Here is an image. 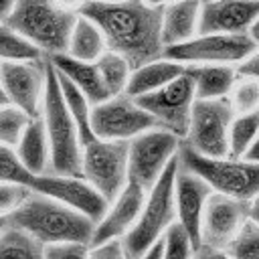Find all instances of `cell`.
Returning a JSON list of instances; mask_svg holds the SVG:
<instances>
[{"label": "cell", "mask_w": 259, "mask_h": 259, "mask_svg": "<svg viewBox=\"0 0 259 259\" xmlns=\"http://www.w3.org/2000/svg\"><path fill=\"white\" fill-rule=\"evenodd\" d=\"M182 73H184V65H180L176 61H170L166 57L154 59L146 65H140V67L132 69L127 85H125V95L140 97V95L158 91L160 87L174 81Z\"/></svg>", "instance_id": "22"}, {"label": "cell", "mask_w": 259, "mask_h": 259, "mask_svg": "<svg viewBox=\"0 0 259 259\" xmlns=\"http://www.w3.org/2000/svg\"><path fill=\"white\" fill-rule=\"evenodd\" d=\"M259 134V109L253 113L235 115L229 127V156L243 158L247 148Z\"/></svg>", "instance_id": "29"}, {"label": "cell", "mask_w": 259, "mask_h": 259, "mask_svg": "<svg viewBox=\"0 0 259 259\" xmlns=\"http://www.w3.org/2000/svg\"><path fill=\"white\" fill-rule=\"evenodd\" d=\"M162 249H164V239L156 241L146 253H142L138 259H162Z\"/></svg>", "instance_id": "40"}, {"label": "cell", "mask_w": 259, "mask_h": 259, "mask_svg": "<svg viewBox=\"0 0 259 259\" xmlns=\"http://www.w3.org/2000/svg\"><path fill=\"white\" fill-rule=\"evenodd\" d=\"M89 243H57L45 247V259H89Z\"/></svg>", "instance_id": "35"}, {"label": "cell", "mask_w": 259, "mask_h": 259, "mask_svg": "<svg viewBox=\"0 0 259 259\" xmlns=\"http://www.w3.org/2000/svg\"><path fill=\"white\" fill-rule=\"evenodd\" d=\"M28 196H30V190L26 186L0 180V217H10Z\"/></svg>", "instance_id": "34"}, {"label": "cell", "mask_w": 259, "mask_h": 259, "mask_svg": "<svg viewBox=\"0 0 259 259\" xmlns=\"http://www.w3.org/2000/svg\"><path fill=\"white\" fill-rule=\"evenodd\" d=\"M8 225H10V221H8V217H0V233H2V231H4V229H6Z\"/></svg>", "instance_id": "47"}, {"label": "cell", "mask_w": 259, "mask_h": 259, "mask_svg": "<svg viewBox=\"0 0 259 259\" xmlns=\"http://www.w3.org/2000/svg\"><path fill=\"white\" fill-rule=\"evenodd\" d=\"M40 119L47 132L49 150H51V172L59 176H77L81 178L83 146L77 132V125L63 101L55 67L47 65V87L40 107Z\"/></svg>", "instance_id": "3"}, {"label": "cell", "mask_w": 259, "mask_h": 259, "mask_svg": "<svg viewBox=\"0 0 259 259\" xmlns=\"http://www.w3.org/2000/svg\"><path fill=\"white\" fill-rule=\"evenodd\" d=\"M14 152H16V158L20 160V164L30 174L51 172V150H49V140H47V132H45L40 115L32 117L28 121Z\"/></svg>", "instance_id": "23"}, {"label": "cell", "mask_w": 259, "mask_h": 259, "mask_svg": "<svg viewBox=\"0 0 259 259\" xmlns=\"http://www.w3.org/2000/svg\"><path fill=\"white\" fill-rule=\"evenodd\" d=\"M178 164L196 176H200L212 192L227 194L241 200H251L259 194V164L247 162L243 158H208L200 156L186 146L178 148Z\"/></svg>", "instance_id": "6"}, {"label": "cell", "mask_w": 259, "mask_h": 259, "mask_svg": "<svg viewBox=\"0 0 259 259\" xmlns=\"http://www.w3.org/2000/svg\"><path fill=\"white\" fill-rule=\"evenodd\" d=\"M63 8H67V10H73V12H79V8L87 2V0H57Z\"/></svg>", "instance_id": "44"}, {"label": "cell", "mask_w": 259, "mask_h": 259, "mask_svg": "<svg viewBox=\"0 0 259 259\" xmlns=\"http://www.w3.org/2000/svg\"><path fill=\"white\" fill-rule=\"evenodd\" d=\"M18 184L26 186L30 192L45 194L49 198H55L59 202H65L77 208L79 212L89 217L93 223H97L107 208L105 198L93 186H89L83 178H77V176H59L53 172L30 174L28 170H24L22 176L18 178Z\"/></svg>", "instance_id": "12"}, {"label": "cell", "mask_w": 259, "mask_h": 259, "mask_svg": "<svg viewBox=\"0 0 259 259\" xmlns=\"http://www.w3.org/2000/svg\"><path fill=\"white\" fill-rule=\"evenodd\" d=\"M0 67H2V63H0ZM2 103H6V97H4V91H2V77H0V105Z\"/></svg>", "instance_id": "48"}, {"label": "cell", "mask_w": 259, "mask_h": 259, "mask_svg": "<svg viewBox=\"0 0 259 259\" xmlns=\"http://www.w3.org/2000/svg\"><path fill=\"white\" fill-rule=\"evenodd\" d=\"M237 75L245 79H257L259 81V49H255L245 61L237 65Z\"/></svg>", "instance_id": "38"}, {"label": "cell", "mask_w": 259, "mask_h": 259, "mask_svg": "<svg viewBox=\"0 0 259 259\" xmlns=\"http://www.w3.org/2000/svg\"><path fill=\"white\" fill-rule=\"evenodd\" d=\"M136 103L152 115L156 127H162L180 140H184L190 123V111L196 101L192 81L182 73L174 81L166 83L158 91L134 97Z\"/></svg>", "instance_id": "11"}, {"label": "cell", "mask_w": 259, "mask_h": 259, "mask_svg": "<svg viewBox=\"0 0 259 259\" xmlns=\"http://www.w3.org/2000/svg\"><path fill=\"white\" fill-rule=\"evenodd\" d=\"M182 140L162 127H152L130 140L127 182H136L146 192L156 184L168 164L176 158Z\"/></svg>", "instance_id": "9"}, {"label": "cell", "mask_w": 259, "mask_h": 259, "mask_svg": "<svg viewBox=\"0 0 259 259\" xmlns=\"http://www.w3.org/2000/svg\"><path fill=\"white\" fill-rule=\"evenodd\" d=\"M47 65L49 59L2 63L0 77L6 103L16 105L30 117H38L47 87Z\"/></svg>", "instance_id": "14"}, {"label": "cell", "mask_w": 259, "mask_h": 259, "mask_svg": "<svg viewBox=\"0 0 259 259\" xmlns=\"http://www.w3.org/2000/svg\"><path fill=\"white\" fill-rule=\"evenodd\" d=\"M89 259H127L121 239H111L89 247Z\"/></svg>", "instance_id": "37"}, {"label": "cell", "mask_w": 259, "mask_h": 259, "mask_svg": "<svg viewBox=\"0 0 259 259\" xmlns=\"http://www.w3.org/2000/svg\"><path fill=\"white\" fill-rule=\"evenodd\" d=\"M162 12L164 6H150L144 0H87L77 14L91 18L103 32L107 51L121 55L136 69L164 53Z\"/></svg>", "instance_id": "1"}, {"label": "cell", "mask_w": 259, "mask_h": 259, "mask_svg": "<svg viewBox=\"0 0 259 259\" xmlns=\"http://www.w3.org/2000/svg\"><path fill=\"white\" fill-rule=\"evenodd\" d=\"M257 45L249 34H196L194 38L164 47L162 57L180 65H239Z\"/></svg>", "instance_id": "10"}, {"label": "cell", "mask_w": 259, "mask_h": 259, "mask_svg": "<svg viewBox=\"0 0 259 259\" xmlns=\"http://www.w3.org/2000/svg\"><path fill=\"white\" fill-rule=\"evenodd\" d=\"M190 259H235L227 249H219V247H210L200 243L198 247L192 249V257Z\"/></svg>", "instance_id": "39"}, {"label": "cell", "mask_w": 259, "mask_h": 259, "mask_svg": "<svg viewBox=\"0 0 259 259\" xmlns=\"http://www.w3.org/2000/svg\"><path fill=\"white\" fill-rule=\"evenodd\" d=\"M233 117L235 111L229 97L196 99L182 146L208 158L229 156V127Z\"/></svg>", "instance_id": "7"}, {"label": "cell", "mask_w": 259, "mask_h": 259, "mask_svg": "<svg viewBox=\"0 0 259 259\" xmlns=\"http://www.w3.org/2000/svg\"><path fill=\"white\" fill-rule=\"evenodd\" d=\"M178 168V158H174L156 184L146 192L140 217L130 233L121 239L123 251L127 259H138L146 253L156 241L164 237L168 227L176 223V206H174V176Z\"/></svg>", "instance_id": "5"}, {"label": "cell", "mask_w": 259, "mask_h": 259, "mask_svg": "<svg viewBox=\"0 0 259 259\" xmlns=\"http://www.w3.org/2000/svg\"><path fill=\"white\" fill-rule=\"evenodd\" d=\"M249 36H251V38H253V42L259 47V18H257V20L253 22V26L249 28Z\"/></svg>", "instance_id": "45"}, {"label": "cell", "mask_w": 259, "mask_h": 259, "mask_svg": "<svg viewBox=\"0 0 259 259\" xmlns=\"http://www.w3.org/2000/svg\"><path fill=\"white\" fill-rule=\"evenodd\" d=\"M227 251L235 259H259V227L247 221L239 235L229 243Z\"/></svg>", "instance_id": "33"}, {"label": "cell", "mask_w": 259, "mask_h": 259, "mask_svg": "<svg viewBox=\"0 0 259 259\" xmlns=\"http://www.w3.org/2000/svg\"><path fill=\"white\" fill-rule=\"evenodd\" d=\"M105 51H107V45L99 26L91 18L79 14L69 36L67 55L85 63H95Z\"/></svg>", "instance_id": "24"}, {"label": "cell", "mask_w": 259, "mask_h": 259, "mask_svg": "<svg viewBox=\"0 0 259 259\" xmlns=\"http://www.w3.org/2000/svg\"><path fill=\"white\" fill-rule=\"evenodd\" d=\"M243 160H247V162H257V164H259V134H257V138L253 140V144L247 148V152L243 154Z\"/></svg>", "instance_id": "41"}, {"label": "cell", "mask_w": 259, "mask_h": 259, "mask_svg": "<svg viewBox=\"0 0 259 259\" xmlns=\"http://www.w3.org/2000/svg\"><path fill=\"white\" fill-rule=\"evenodd\" d=\"M99 2H119V0H99Z\"/></svg>", "instance_id": "49"}, {"label": "cell", "mask_w": 259, "mask_h": 259, "mask_svg": "<svg viewBox=\"0 0 259 259\" xmlns=\"http://www.w3.org/2000/svg\"><path fill=\"white\" fill-rule=\"evenodd\" d=\"M127 152L130 142L99 140L83 146L81 178L93 186L109 204L127 184Z\"/></svg>", "instance_id": "8"}, {"label": "cell", "mask_w": 259, "mask_h": 259, "mask_svg": "<svg viewBox=\"0 0 259 259\" xmlns=\"http://www.w3.org/2000/svg\"><path fill=\"white\" fill-rule=\"evenodd\" d=\"M184 75L192 81L196 99L227 97L237 83V69L233 65H186Z\"/></svg>", "instance_id": "21"}, {"label": "cell", "mask_w": 259, "mask_h": 259, "mask_svg": "<svg viewBox=\"0 0 259 259\" xmlns=\"http://www.w3.org/2000/svg\"><path fill=\"white\" fill-rule=\"evenodd\" d=\"M259 0H200L198 34H249Z\"/></svg>", "instance_id": "16"}, {"label": "cell", "mask_w": 259, "mask_h": 259, "mask_svg": "<svg viewBox=\"0 0 259 259\" xmlns=\"http://www.w3.org/2000/svg\"><path fill=\"white\" fill-rule=\"evenodd\" d=\"M47 59L28 38L16 32L10 24H0V63H20Z\"/></svg>", "instance_id": "27"}, {"label": "cell", "mask_w": 259, "mask_h": 259, "mask_svg": "<svg viewBox=\"0 0 259 259\" xmlns=\"http://www.w3.org/2000/svg\"><path fill=\"white\" fill-rule=\"evenodd\" d=\"M144 2L150 4V6H168V4L178 2V0H144Z\"/></svg>", "instance_id": "46"}, {"label": "cell", "mask_w": 259, "mask_h": 259, "mask_svg": "<svg viewBox=\"0 0 259 259\" xmlns=\"http://www.w3.org/2000/svg\"><path fill=\"white\" fill-rule=\"evenodd\" d=\"M247 221H249V200L212 192L202 212L200 243L227 249Z\"/></svg>", "instance_id": "15"}, {"label": "cell", "mask_w": 259, "mask_h": 259, "mask_svg": "<svg viewBox=\"0 0 259 259\" xmlns=\"http://www.w3.org/2000/svg\"><path fill=\"white\" fill-rule=\"evenodd\" d=\"M200 0H178L164 6L162 12V42L164 47L180 45L198 34Z\"/></svg>", "instance_id": "20"}, {"label": "cell", "mask_w": 259, "mask_h": 259, "mask_svg": "<svg viewBox=\"0 0 259 259\" xmlns=\"http://www.w3.org/2000/svg\"><path fill=\"white\" fill-rule=\"evenodd\" d=\"M8 221L45 247L57 243L91 245L95 231V223L77 208L36 192H30V196L8 217Z\"/></svg>", "instance_id": "2"}, {"label": "cell", "mask_w": 259, "mask_h": 259, "mask_svg": "<svg viewBox=\"0 0 259 259\" xmlns=\"http://www.w3.org/2000/svg\"><path fill=\"white\" fill-rule=\"evenodd\" d=\"M14 4H16V0H0V24L8 20V16L12 14Z\"/></svg>", "instance_id": "43"}, {"label": "cell", "mask_w": 259, "mask_h": 259, "mask_svg": "<svg viewBox=\"0 0 259 259\" xmlns=\"http://www.w3.org/2000/svg\"><path fill=\"white\" fill-rule=\"evenodd\" d=\"M235 115L253 113L259 109V81L257 79H241L233 87V97H229Z\"/></svg>", "instance_id": "32"}, {"label": "cell", "mask_w": 259, "mask_h": 259, "mask_svg": "<svg viewBox=\"0 0 259 259\" xmlns=\"http://www.w3.org/2000/svg\"><path fill=\"white\" fill-rule=\"evenodd\" d=\"M0 259H45V245L26 231L8 225L0 233Z\"/></svg>", "instance_id": "26"}, {"label": "cell", "mask_w": 259, "mask_h": 259, "mask_svg": "<svg viewBox=\"0 0 259 259\" xmlns=\"http://www.w3.org/2000/svg\"><path fill=\"white\" fill-rule=\"evenodd\" d=\"M95 67L99 71V77H101L109 97L125 93V85H127L130 73H132V67L127 65V61L121 55H117L113 51H105L95 61Z\"/></svg>", "instance_id": "28"}, {"label": "cell", "mask_w": 259, "mask_h": 259, "mask_svg": "<svg viewBox=\"0 0 259 259\" xmlns=\"http://www.w3.org/2000/svg\"><path fill=\"white\" fill-rule=\"evenodd\" d=\"M49 61L61 75H65L77 89H81V93L89 99L91 105H97V103H103L105 99H109V93L99 77L95 63H85V61L73 59L67 53L49 57Z\"/></svg>", "instance_id": "19"}, {"label": "cell", "mask_w": 259, "mask_h": 259, "mask_svg": "<svg viewBox=\"0 0 259 259\" xmlns=\"http://www.w3.org/2000/svg\"><path fill=\"white\" fill-rule=\"evenodd\" d=\"M144 198H146V190L136 182H127L123 190L107 204L103 217L95 223L91 245L105 243L111 239H123L130 233V229L136 225Z\"/></svg>", "instance_id": "18"}, {"label": "cell", "mask_w": 259, "mask_h": 259, "mask_svg": "<svg viewBox=\"0 0 259 259\" xmlns=\"http://www.w3.org/2000/svg\"><path fill=\"white\" fill-rule=\"evenodd\" d=\"M156 127L150 113H146L134 97L121 93L105 99L103 103L93 105L91 111V130L99 140H123L140 136L146 130Z\"/></svg>", "instance_id": "13"}, {"label": "cell", "mask_w": 259, "mask_h": 259, "mask_svg": "<svg viewBox=\"0 0 259 259\" xmlns=\"http://www.w3.org/2000/svg\"><path fill=\"white\" fill-rule=\"evenodd\" d=\"M212 188L194 172L182 168L178 164L174 176V206H176V223L184 227L194 247L200 245V223Z\"/></svg>", "instance_id": "17"}, {"label": "cell", "mask_w": 259, "mask_h": 259, "mask_svg": "<svg viewBox=\"0 0 259 259\" xmlns=\"http://www.w3.org/2000/svg\"><path fill=\"white\" fill-rule=\"evenodd\" d=\"M162 239H164L162 259H190L192 257L194 245H192V241H190V237L182 225L172 223Z\"/></svg>", "instance_id": "31"}, {"label": "cell", "mask_w": 259, "mask_h": 259, "mask_svg": "<svg viewBox=\"0 0 259 259\" xmlns=\"http://www.w3.org/2000/svg\"><path fill=\"white\" fill-rule=\"evenodd\" d=\"M249 221L259 227V194H255L249 200Z\"/></svg>", "instance_id": "42"}, {"label": "cell", "mask_w": 259, "mask_h": 259, "mask_svg": "<svg viewBox=\"0 0 259 259\" xmlns=\"http://www.w3.org/2000/svg\"><path fill=\"white\" fill-rule=\"evenodd\" d=\"M30 119L32 117L22 109H18L16 105L2 103L0 105V146L14 150Z\"/></svg>", "instance_id": "30"}, {"label": "cell", "mask_w": 259, "mask_h": 259, "mask_svg": "<svg viewBox=\"0 0 259 259\" xmlns=\"http://www.w3.org/2000/svg\"><path fill=\"white\" fill-rule=\"evenodd\" d=\"M22 170H24V166L16 158V152L12 148L0 146V180L16 182L18 176L22 174Z\"/></svg>", "instance_id": "36"}, {"label": "cell", "mask_w": 259, "mask_h": 259, "mask_svg": "<svg viewBox=\"0 0 259 259\" xmlns=\"http://www.w3.org/2000/svg\"><path fill=\"white\" fill-rule=\"evenodd\" d=\"M77 12L63 8L57 0H16L6 24L28 38L47 59L67 53Z\"/></svg>", "instance_id": "4"}, {"label": "cell", "mask_w": 259, "mask_h": 259, "mask_svg": "<svg viewBox=\"0 0 259 259\" xmlns=\"http://www.w3.org/2000/svg\"><path fill=\"white\" fill-rule=\"evenodd\" d=\"M57 79H59V87H61V93H63V101H65V105H67V109H69L75 125H77V132H79V138H81V146H85V144H89V142L95 140V134L91 130V111H93V105L81 93V89H77L59 71H57Z\"/></svg>", "instance_id": "25"}]
</instances>
